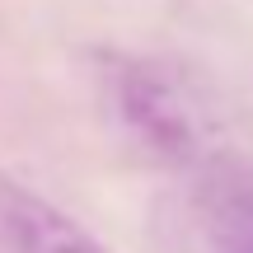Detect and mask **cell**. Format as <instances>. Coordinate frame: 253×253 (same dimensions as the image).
Masks as SVG:
<instances>
[{
  "instance_id": "1",
  "label": "cell",
  "mask_w": 253,
  "mask_h": 253,
  "mask_svg": "<svg viewBox=\"0 0 253 253\" xmlns=\"http://www.w3.org/2000/svg\"><path fill=\"white\" fill-rule=\"evenodd\" d=\"M108 103L122 131L155 160L207 173L225 164V113L178 66L155 56H113Z\"/></svg>"
},
{
  "instance_id": "2",
  "label": "cell",
  "mask_w": 253,
  "mask_h": 253,
  "mask_svg": "<svg viewBox=\"0 0 253 253\" xmlns=\"http://www.w3.org/2000/svg\"><path fill=\"white\" fill-rule=\"evenodd\" d=\"M0 249L5 253H113L71 211L0 178Z\"/></svg>"
},
{
  "instance_id": "3",
  "label": "cell",
  "mask_w": 253,
  "mask_h": 253,
  "mask_svg": "<svg viewBox=\"0 0 253 253\" xmlns=\"http://www.w3.org/2000/svg\"><path fill=\"white\" fill-rule=\"evenodd\" d=\"M202 216L216 253H253V169L216 164L202 188Z\"/></svg>"
}]
</instances>
